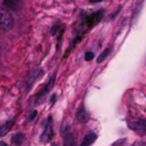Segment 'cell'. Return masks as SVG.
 <instances>
[{"label":"cell","mask_w":146,"mask_h":146,"mask_svg":"<svg viewBox=\"0 0 146 146\" xmlns=\"http://www.w3.org/2000/svg\"><path fill=\"white\" fill-rule=\"evenodd\" d=\"M14 26V19L11 14L6 9H0V30L9 31Z\"/></svg>","instance_id":"obj_1"},{"label":"cell","mask_w":146,"mask_h":146,"mask_svg":"<svg viewBox=\"0 0 146 146\" xmlns=\"http://www.w3.org/2000/svg\"><path fill=\"white\" fill-rule=\"evenodd\" d=\"M52 138H54V129H52V125H51V117L49 116L48 117V123H47L43 132L40 136V141L44 144V143L50 141Z\"/></svg>","instance_id":"obj_2"},{"label":"cell","mask_w":146,"mask_h":146,"mask_svg":"<svg viewBox=\"0 0 146 146\" xmlns=\"http://www.w3.org/2000/svg\"><path fill=\"white\" fill-rule=\"evenodd\" d=\"M3 6L9 10H21L24 6V0H3Z\"/></svg>","instance_id":"obj_3"},{"label":"cell","mask_w":146,"mask_h":146,"mask_svg":"<svg viewBox=\"0 0 146 146\" xmlns=\"http://www.w3.org/2000/svg\"><path fill=\"white\" fill-rule=\"evenodd\" d=\"M62 133H63V138H64V146H76L75 137L71 132L70 128H65Z\"/></svg>","instance_id":"obj_4"},{"label":"cell","mask_w":146,"mask_h":146,"mask_svg":"<svg viewBox=\"0 0 146 146\" xmlns=\"http://www.w3.org/2000/svg\"><path fill=\"white\" fill-rule=\"evenodd\" d=\"M16 122V116L15 117H13L11 120H9V121H7L6 123H3L2 125H0V137H3V136H6L8 132H9V130L13 128V125H14V123Z\"/></svg>","instance_id":"obj_5"},{"label":"cell","mask_w":146,"mask_h":146,"mask_svg":"<svg viewBox=\"0 0 146 146\" xmlns=\"http://www.w3.org/2000/svg\"><path fill=\"white\" fill-rule=\"evenodd\" d=\"M76 119L81 123H86V122L89 121V114L87 113V111H86V108H84L83 105H81L80 108L78 110V112H76Z\"/></svg>","instance_id":"obj_6"},{"label":"cell","mask_w":146,"mask_h":146,"mask_svg":"<svg viewBox=\"0 0 146 146\" xmlns=\"http://www.w3.org/2000/svg\"><path fill=\"white\" fill-rule=\"evenodd\" d=\"M96 139H97V135H96L95 132H92V131H89V132L84 136V138L82 139V143H81L80 146H90V145L94 144V141H95Z\"/></svg>","instance_id":"obj_7"},{"label":"cell","mask_w":146,"mask_h":146,"mask_svg":"<svg viewBox=\"0 0 146 146\" xmlns=\"http://www.w3.org/2000/svg\"><path fill=\"white\" fill-rule=\"evenodd\" d=\"M25 140V135L23 132H17L11 137V143L15 146H21L23 144V141Z\"/></svg>","instance_id":"obj_8"},{"label":"cell","mask_w":146,"mask_h":146,"mask_svg":"<svg viewBox=\"0 0 146 146\" xmlns=\"http://www.w3.org/2000/svg\"><path fill=\"white\" fill-rule=\"evenodd\" d=\"M110 52H111V48H106V49H105V50H104V51L98 56V58H97V63H102V62H103V60L108 56V54H110Z\"/></svg>","instance_id":"obj_9"},{"label":"cell","mask_w":146,"mask_h":146,"mask_svg":"<svg viewBox=\"0 0 146 146\" xmlns=\"http://www.w3.org/2000/svg\"><path fill=\"white\" fill-rule=\"evenodd\" d=\"M94 58V54L91 52V51H88V52H86V56H84V59L87 60V62H89V60H91Z\"/></svg>","instance_id":"obj_10"},{"label":"cell","mask_w":146,"mask_h":146,"mask_svg":"<svg viewBox=\"0 0 146 146\" xmlns=\"http://www.w3.org/2000/svg\"><path fill=\"white\" fill-rule=\"evenodd\" d=\"M36 114H38V112L36 111H33L32 113H31V115H30V117H29V121H32L35 116H36Z\"/></svg>","instance_id":"obj_11"},{"label":"cell","mask_w":146,"mask_h":146,"mask_svg":"<svg viewBox=\"0 0 146 146\" xmlns=\"http://www.w3.org/2000/svg\"><path fill=\"white\" fill-rule=\"evenodd\" d=\"M123 141H124V139H120V140H117V141H116L115 144H113L112 146H119V145H121V144H122Z\"/></svg>","instance_id":"obj_12"},{"label":"cell","mask_w":146,"mask_h":146,"mask_svg":"<svg viewBox=\"0 0 146 146\" xmlns=\"http://www.w3.org/2000/svg\"><path fill=\"white\" fill-rule=\"evenodd\" d=\"M54 102H56V95H52V97H51V99H50V104L52 105Z\"/></svg>","instance_id":"obj_13"},{"label":"cell","mask_w":146,"mask_h":146,"mask_svg":"<svg viewBox=\"0 0 146 146\" xmlns=\"http://www.w3.org/2000/svg\"><path fill=\"white\" fill-rule=\"evenodd\" d=\"M0 146H7V144L3 143V141H0Z\"/></svg>","instance_id":"obj_14"},{"label":"cell","mask_w":146,"mask_h":146,"mask_svg":"<svg viewBox=\"0 0 146 146\" xmlns=\"http://www.w3.org/2000/svg\"><path fill=\"white\" fill-rule=\"evenodd\" d=\"M92 1H96V2H98V1H102V0H92Z\"/></svg>","instance_id":"obj_15"},{"label":"cell","mask_w":146,"mask_h":146,"mask_svg":"<svg viewBox=\"0 0 146 146\" xmlns=\"http://www.w3.org/2000/svg\"><path fill=\"white\" fill-rule=\"evenodd\" d=\"M0 56H1V49H0Z\"/></svg>","instance_id":"obj_16"},{"label":"cell","mask_w":146,"mask_h":146,"mask_svg":"<svg viewBox=\"0 0 146 146\" xmlns=\"http://www.w3.org/2000/svg\"><path fill=\"white\" fill-rule=\"evenodd\" d=\"M54 146H58V145H54Z\"/></svg>","instance_id":"obj_17"}]
</instances>
